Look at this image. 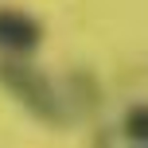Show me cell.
<instances>
[{"instance_id": "obj_1", "label": "cell", "mask_w": 148, "mask_h": 148, "mask_svg": "<svg viewBox=\"0 0 148 148\" xmlns=\"http://www.w3.org/2000/svg\"><path fill=\"white\" fill-rule=\"evenodd\" d=\"M0 86L31 113V117L47 121V125H62L66 121V105H62L55 82L43 70L27 66V62H0Z\"/></svg>"}, {"instance_id": "obj_2", "label": "cell", "mask_w": 148, "mask_h": 148, "mask_svg": "<svg viewBox=\"0 0 148 148\" xmlns=\"http://www.w3.org/2000/svg\"><path fill=\"white\" fill-rule=\"evenodd\" d=\"M43 43V23L35 16H27L23 8H4L0 4V51L4 55H35Z\"/></svg>"}, {"instance_id": "obj_3", "label": "cell", "mask_w": 148, "mask_h": 148, "mask_svg": "<svg viewBox=\"0 0 148 148\" xmlns=\"http://www.w3.org/2000/svg\"><path fill=\"white\" fill-rule=\"evenodd\" d=\"M125 136L136 144H148V105H133L125 113Z\"/></svg>"}]
</instances>
